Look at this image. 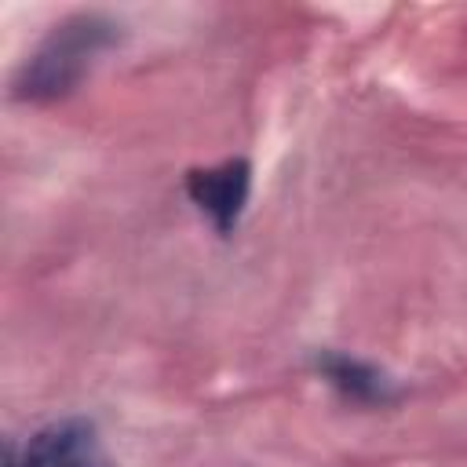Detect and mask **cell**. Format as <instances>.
I'll return each instance as SVG.
<instances>
[{
    "label": "cell",
    "mask_w": 467,
    "mask_h": 467,
    "mask_svg": "<svg viewBox=\"0 0 467 467\" xmlns=\"http://www.w3.org/2000/svg\"><path fill=\"white\" fill-rule=\"evenodd\" d=\"M120 44V22L106 11H77L47 29L29 58L11 77V99L47 106L73 95L95 62Z\"/></svg>",
    "instance_id": "cell-1"
},
{
    "label": "cell",
    "mask_w": 467,
    "mask_h": 467,
    "mask_svg": "<svg viewBox=\"0 0 467 467\" xmlns=\"http://www.w3.org/2000/svg\"><path fill=\"white\" fill-rule=\"evenodd\" d=\"M4 467H117L102 449L99 427L88 416H66L44 423L29 438L4 445Z\"/></svg>",
    "instance_id": "cell-2"
},
{
    "label": "cell",
    "mask_w": 467,
    "mask_h": 467,
    "mask_svg": "<svg viewBox=\"0 0 467 467\" xmlns=\"http://www.w3.org/2000/svg\"><path fill=\"white\" fill-rule=\"evenodd\" d=\"M248 193H252V164L244 157H230L212 168L186 171V197L212 223L219 237H230L237 230Z\"/></svg>",
    "instance_id": "cell-3"
},
{
    "label": "cell",
    "mask_w": 467,
    "mask_h": 467,
    "mask_svg": "<svg viewBox=\"0 0 467 467\" xmlns=\"http://www.w3.org/2000/svg\"><path fill=\"white\" fill-rule=\"evenodd\" d=\"M314 372L350 405L372 409V405H390L398 398V387L383 368H376L354 354H343V350H317Z\"/></svg>",
    "instance_id": "cell-4"
}]
</instances>
